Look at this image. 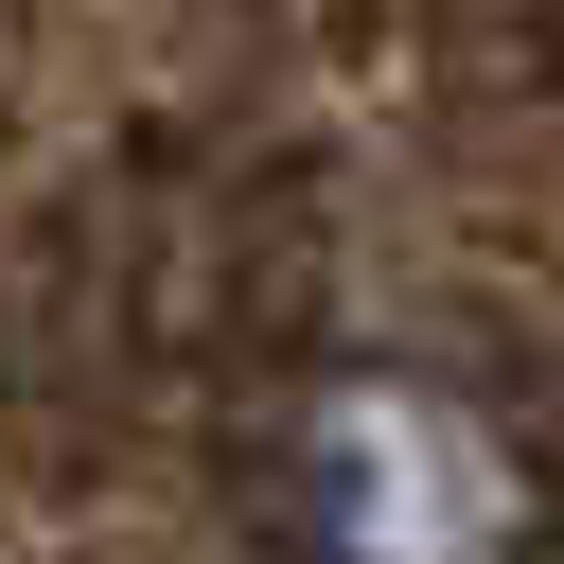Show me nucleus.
<instances>
[{
	"mask_svg": "<svg viewBox=\"0 0 564 564\" xmlns=\"http://www.w3.org/2000/svg\"><path fill=\"white\" fill-rule=\"evenodd\" d=\"M282 511L317 564H511L529 529V458L494 405L423 388V370H352L300 405L282 441Z\"/></svg>",
	"mask_w": 564,
	"mask_h": 564,
	"instance_id": "1",
	"label": "nucleus"
}]
</instances>
